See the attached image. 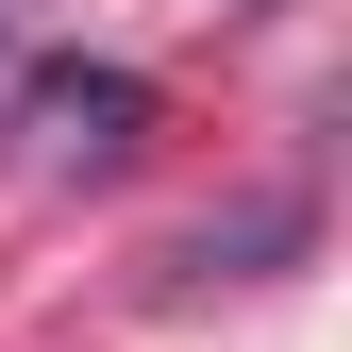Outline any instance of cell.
I'll return each instance as SVG.
<instances>
[{
	"label": "cell",
	"mask_w": 352,
	"mask_h": 352,
	"mask_svg": "<svg viewBox=\"0 0 352 352\" xmlns=\"http://www.w3.org/2000/svg\"><path fill=\"white\" fill-rule=\"evenodd\" d=\"M135 118H151V84L135 67H51V84H34V151H118V135H135Z\"/></svg>",
	"instance_id": "obj_1"
}]
</instances>
